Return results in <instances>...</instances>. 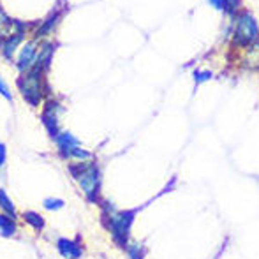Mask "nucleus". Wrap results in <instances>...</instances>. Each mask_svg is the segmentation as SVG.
I'll return each instance as SVG.
<instances>
[{
  "label": "nucleus",
  "instance_id": "obj_1",
  "mask_svg": "<svg viewBox=\"0 0 259 259\" xmlns=\"http://www.w3.org/2000/svg\"><path fill=\"white\" fill-rule=\"evenodd\" d=\"M152 203V201H148ZM147 203V205H148ZM143 205V206H147ZM140 208H133V210H118L111 201H101V208H103V228H106L111 235V240L116 247L125 249L131 242V229H133L134 219H136Z\"/></svg>",
  "mask_w": 259,
  "mask_h": 259
},
{
  "label": "nucleus",
  "instance_id": "obj_2",
  "mask_svg": "<svg viewBox=\"0 0 259 259\" xmlns=\"http://www.w3.org/2000/svg\"><path fill=\"white\" fill-rule=\"evenodd\" d=\"M69 175L79 185L85 199L89 203L103 201V171L94 159L90 160H74L67 166Z\"/></svg>",
  "mask_w": 259,
  "mask_h": 259
},
{
  "label": "nucleus",
  "instance_id": "obj_3",
  "mask_svg": "<svg viewBox=\"0 0 259 259\" xmlns=\"http://www.w3.org/2000/svg\"><path fill=\"white\" fill-rule=\"evenodd\" d=\"M259 39V21L252 11L243 7L231 18V46L245 50Z\"/></svg>",
  "mask_w": 259,
  "mask_h": 259
},
{
  "label": "nucleus",
  "instance_id": "obj_4",
  "mask_svg": "<svg viewBox=\"0 0 259 259\" xmlns=\"http://www.w3.org/2000/svg\"><path fill=\"white\" fill-rule=\"evenodd\" d=\"M46 71L41 67H32L30 71L21 72L18 78V90H20L21 97L25 103L30 106H39L45 101L46 96Z\"/></svg>",
  "mask_w": 259,
  "mask_h": 259
},
{
  "label": "nucleus",
  "instance_id": "obj_5",
  "mask_svg": "<svg viewBox=\"0 0 259 259\" xmlns=\"http://www.w3.org/2000/svg\"><path fill=\"white\" fill-rule=\"evenodd\" d=\"M55 145L58 148V154L64 159H74V160H90L92 152L85 150L79 143V140L69 131H60L55 138Z\"/></svg>",
  "mask_w": 259,
  "mask_h": 259
},
{
  "label": "nucleus",
  "instance_id": "obj_6",
  "mask_svg": "<svg viewBox=\"0 0 259 259\" xmlns=\"http://www.w3.org/2000/svg\"><path fill=\"white\" fill-rule=\"evenodd\" d=\"M64 113V106L58 103L57 99H48L45 104V109H42V115H41V120L45 123L46 131L48 134L53 138H57V134L60 133V116Z\"/></svg>",
  "mask_w": 259,
  "mask_h": 259
},
{
  "label": "nucleus",
  "instance_id": "obj_7",
  "mask_svg": "<svg viewBox=\"0 0 259 259\" xmlns=\"http://www.w3.org/2000/svg\"><path fill=\"white\" fill-rule=\"evenodd\" d=\"M37 55H39L37 42H35V41L23 42L21 50L16 55V67H18V71H20V74H21V72L30 71V69L34 67L35 62H37Z\"/></svg>",
  "mask_w": 259,
  "mask_h": 259
},
{
  "label": "nucleus",
  "instance_id": "obj_8",
  "mask_svg": "<svg viewBox=\"0 0 259 259\" xmlns=\"http://www.w3.org/2000/svg\"><path fill=\"white\" fill-rule=\"evenodd\" d=\"M57 250L64 259H81L83 254H85V247H83L79 236L74 240L60 236L57 240Z\"/></svg>",
  "mask_w": 259,
  "mask_h": 259
},
{
  "label": "nucleus",
  "instance_id": "obj_9",
  "mask_svg": "<svg viewBox=\"0 0 259 259\" xmlns=\"http://www.w3.org/2000/svg\"><path fill=\"white\" fill-rule=\"evenodd\" d=\"M23 39H25V30H16V32H11L9 35H6L4 41H2V45H0V50H2L4 58L11 60L13 55L16 53V50L20 48V45L23 42Z\"/></svg>",
  "mask_w": 259,
  "mask_h": 259
},
{
  "label": "nucleus",
  "instance_id": "obj_10",
  "mask_svg": "<svg viewBox=\"0 0 259 259\" xmlns=\"http://www.w3.org/2000/svg\"><path fill=\"white\" fill-rule=\"evenodd\" d=\"M64 13H65V9H62V7H55L52 13L48 14V18L39 25L37 32H35V37H46L48 34H52L55 28H57V25L60 23V20L64 18Z\"/></svg>",
  "mask_w": 259,
  "mask_h": 259
},
{
  "label": "nucleus",
  "instance_id": "obj_11",
  "mask_svg": "<svg viewBox=\"0 0 259 259\" xmlns=\"http://www.w3.org/2000/svg\"><path fill=\"white\" fill-rule=\"evenodd\" d=\"M21 219L25 221V224L30 226L34 231L41 233L42 229L46 228V221L45 217H42L41 213H37V211H32V210H25L23 213H21Z\"/></svg>",
  "mask_w": 259,
  "mask_h": 259
},
{
  "label": "nucleus",
  "instance_id": "obj_12",
  "mask_svg": "<svg viewBox=\"0 0 259 259\" xmlns=\"http://www.w3.org/2000/svg\"><path fill=\"white\" fill-rule=\"evenodd\" d=\"M243 52H245V55H243L245 58L243 60H245L247 67L252 69V71H259V39L252 46L243 50Z\"/></svg>",
  "mask_w": 259,
  "mask_h": 259
},
{
  "label": "nucleus",
  "instance_id": "obj_13",
  "mask_svg": "<svg viewBox=\"0 0 259 259\" xmlns=\"http://www.w3.org/2000/svg\"><path fill=\"white\" fill-rule=\"evenodd\" d=\"M16 229H18V226L13 217H9V215H6V213H0V236L11 238V236H14Z\"/></svg>",
  "mask_w": 259,
  "mask_h": 259
},
{
  "label": "nucleus",
  "instance_id": "obj_14",
  "mask_svg": "<svg viewBox=\"0 0 259 259\" xmlns=\"http://www.w3.org/2000/svg\"><path fill=\"white\" fill-rule=\"evenodd\" d=\"M123 250H125L129 259H147V247L141 242H136V240H131L129 245Z\"/></svg>",
  "mask_w": 259,
  "mask_h": 259
},
{
  "label": "nucleus",
  "instance_id": "obj_15",
  "mask_svg": "<svg viewBox=\"0 0 259 259\" xmlns=\"http://www.w3.org/2000/svg\"><path fill=\"white\" fill-rule=\"evenodd\" d=\"M0 210H2V213L9 215V217H13V219L18 217L16 206H14L13 199H11L9 194L6 192V189H0Z\"/></svg>",
  "mask_w": 259,
  "mask_h": 259
},
{
  "label": "nucleus",
  "instance_id": "obj_16",
  "mask_svg": "<svg viewBox=\"0 0 259 259\" xmlns=\"http://www.w3.org/2000/svg\"><path fill=\"white\" fill-rule=\"evenodd\" d=\"M211 78H213V74H211V71H208V69H196V71L192 72V79H194L196 87L210 81Z\"/></svg>",
  "mask_w": 259,
  "mask_h": 259
},
{
  "label": "nucleus",
  "instance_id": "obj_17",
  "mask_svg": "<svg viewBox=\"0 0 259 259\" xmlns=\"http://www.w3.org/2000/svg\"><path fill=\"white\" fill-rule=\"evenodd\" d=\"M42 206H45L48 211H58L65 206V201L60 198H46L45 201H42Z\"/></svg>",
  "mask_w": 259,
  "mask_h": 259
},
{
  "label": "nucleus",
  "instance_id": "obj_18",
  "mask_svg": "<svg viewBox=\"0 0 259 259\" xmlns=\"http://www.w3.org/2000/svg\"><path fill=\"white\" fill-rule=\"evenodd\" d=\"M0 96L2 97H6L7 101H13V92H11V89H9V85H7V81L6 79L0 76Z\"/></svg>",
  "mask_w": 259,
  "mask_h": 259
},
{
  "label": "nucleus",
  "instance_id": "obj_19",
  "mask_svg": "<svg viewBox=\"0 0 259 259\" xmlns=\"http://www.w3.org/2000/svg\"><path fill=\"white\" fill-rule=\"evenodd\" d=\"M208 6L213 7L215 11H219V13H224V4L226 0H206Z\"/></svg>",
  "mask_w": 259,
  "mask_h": 259
},
{
  "label": "nucleus",
  "instance_id": "obj_20",
  "mask_svg": "<svg viewBox=\"0 0 259 259\" xmlns=\"http://www.w3.org/2000/svg\"><path fill=\"white\" fill-rule=\"evenodd\" d=\"M6 160H7V147H6V143H2V141H0V169L4 167Z\"/></svg>",
  "mask_w": 259,
  "mask_h": 259
}]
</instances>
